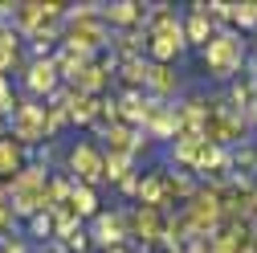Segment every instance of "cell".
<instances>
[{
	"instance_id": "28",
	"label": "cell",
	"mask_w": 257,
	"mask_h": 253,
	"mask_svg": "<svg viewBox=\"0 0 257 253\" xmlns=\"http://www.w3.org/2000/svg\"><path fill=\"white\" fill-rule=\"evenodd\" d=\"M0 253H29V245H25L21 237H9L5 245H0Z\"/></svg>"
},
{
	"instance_id": "17",
	"label": "cell",
	"mask_w": 257,
	"mask_h": 253,
	"mask_svg": "<svg viewBox=\"0 0 257 253\" xmlns=\"http://www.w3.org/2000/svg\"><path fill=\"white\" fill-rule=\"evenodd\" d=\"M135 200L139 208H159L164 212L168 200H164V172H151V176H139V188H135Z\"/></svg>"
},
{
	"instance_id": "22",
	"label": "cell",
	"mask_w": 257,
	"mask_h": 253,
	"mask_svg": "<svg viewBox=\"0 0 257 253\" xmlns=\"http://www.w3.org/2000/svg\"><path fill=\"white\" fill-rule=\"evenodd\" d=\"M114 70H118V78H122L126 86H131V90H143L151 61H147V57H131V61H114Z\"/></svg>"
},
{
	"instance_id": "3",
	"label": "cell",
	"mask_w": 257,
	"mask_h": 253,
	"mask_svg": "<svg viewBox=\"0 0 257 253\" xmlns=\"http://www.w3.org/2000/svg\"><path fill=\"white\" fill-rule=\"evenodd\" d=\"M61 45L82 53V57H94L98 49L110 45V29L102 25V13L98 17H74V21H61Z\"/></svg>"
},
{
	"instance_id": "16",
	"label": "cell",
	"mask_w": 257,
	"mask_h": 253,
	"mask_svg": "<svg viewBox=\"0 0 257 253\" xmlns=\"http://www.w3.org/2000/svg\"><path fill=\"white\" fill-rule=\"evenodd\" d=\"M66 118L78 122V126H94V118H98V98L78 94V90L66 86Z\"/></svg>"
},
{
	"instance_id": "23",
	"label": "cell",
	"mask_w": 257,
	"mask_h": 253,
	"mask_svg": "<svg viewBox=\"0 0 257 253\" xmlns=\"http://www.w3.org/2000/svg\"><path fill=\"white\" fill-rule=\"evenodd\" d=\"M131 172H135V160H131V155H110V151L102 155V180H114V184H118V180L131 176Z\"/></svg>"
},
{
	"instance_id": "5",
	"label": "cell",
	"mask_w": 257,
	"mask_h": 253,
	"mask_svg": "<svg viewBox=\"0 0 257 253\" xmlns=\"http://www.w3.org/2000/svg\"><path fill=\"white\" fill-rule=\"evenodd\" d=\"M9 135L21 143V147H37L45 135V106L37 98H17L13 114H9Z\"/></svg>"
},
{
	"instance_id": "15",
	"label": "cell",
	"mask_w": 257,
	"mask_h": 253,
	"mask_svg": "<svg viewBox=\"0 0 257 253\" xmlns=\"http://www.w3.org/2000/svg\"><path fill=\"white\" fill-rule=\"evenodd\" d=\"M143 90H151V98L168 102V98H176V94H180V78H176V70H172V66H155V61H151Z\"/></svg>"
},
{
	"instance_id": "29",
	"label": "cell",
	"mask_w": 257,
	"mask_h": 253,
	"mask_svg": "<svg viewBox=\"0 0 257 253\" xmlns=\"http://www.w3.org/2000/svg\"><path fill=\"white\" fill-rule=\"evenodd\" d=\"M118 188H122L126 196H135V188H139V172H131V176H126V180H118Z\"/></svg>"
},
{
	"instance_id": "26",
	"label": "cell",
	"mask_w": 257,
	"mask_h": 253,
	"mask_svg": "<svg viewBox=\"0 0 257 253\" xmlns=\"http://www.w3.org/2000/svg\"><path fill=\"white\" fill-rule=\"evenodd\" d=\"M13 225H17L13 208H9V204H0V241H9V237H13Z\"/></svg>"
},
{
	"instance_id": "7",
	"label": "cell",
	"mask_w": 257,
	"mask_h": 253,
	"mask_svg": "<svg viewBox=\"0 0 257 253\" xmlns=\"http://www.w3.org/2000/svg\"><path fill=\"white\" fill-rule=\"evenodd\" d=\"M126 216V241H135V245H155L159 237H164V212L159 208H131V212H122Z\"/></svg>"
},
{
	"instance_id": "2",
	"label": "cell",
	"mask_w": 257,
	"mask_h": 253,
	"mask_svg": "<svg viewBox=\"0 0 257 253\" xmlns=\"http://www.w3.org/2000/svg\"><path fill=\"white\" fill-rule=\"evenodd\" d=\"M204 66L216 82H229L233 74H241L245 66V41L241 33H233V29H216V33L208 37L204 45Z\"/></svg>"
},
{
	"instance_id": "9",
	"label": "cell",
	"mask_w": 257,
	"mask_h": 253,
	"mask_svg": "<svg viewBox=\"0 0 257 253\" xmlns=\"http://www.w3.org/2000/svg\"><path fill=\"white\" fill-rule=\"evenodd\" d=\"M25 90H29V98H49V94L61 90V78H57L53 57H33V61L25 66Z\"/></svg>"
},
{
	"instance_id": "31",
	"label": "cell",
	"mask_w": 257,
	"mask_h": 253,
	"mask_svg": "<svg viewBox=\"0 0 257 253\" xmlns=\"http://www.w3.org/2000/svg\"><path fill=\"white\" fill-rule=\"evenodd\" d=\"M45 253H66V249H45Z\"/></svg>"
},
{
	"instance_id": "14",
	"label": "cell",
	"mask_w": 257,
	"mask_h": 253,
	"mask_svg": "<svg viewBox=\"0 0 257 253\" xmlns=\"http://www.w3.org/2000/svg\"><path fill=\"white\" fill-rule=\"evenodd\" d=\"M180 29H184V45H208V37L216 33V25L208 21V9H204V0H196V5L188 9V21H180Z\"/></svg>"
},
{
	"instance_id": "19",
	"label": "cell",
	"mask_w": 257,
	"mask_h": 253,
	"mask_svg": "<svg viewBox=\"0 0 257 253\" xmlns=\"http://www.w3.org/2000/svg\"><path fill=\"white\" fill-rule=\"evenodd\" d=\"M21 168H25V147H21L13 135H5V139H0V184L13 180Z\"/></svg>"
},
{
	"instance_id": "1",
	"label": "cell",
	"mask_w": 257,
	"mask_h": 253,
	"mask_svg": "<svg viewBox=\"0 0 257 253\" xmlns=\"http://www.w3.org/2000/svg\"><path fill=\"white\" fill-rule=\"evenodd\" d=\"M45 184L49 172L41 164H25L13 180H5V204L13 208V216H37L45 208Z\"/></svg>"
},
{
	"instance_id": "25",
	"label": "cell",
	"mask_w": 257,
	"mask_h": 253,
	"mask_svg": "<svg viewBox=\"0 0 257 253\" xmlns=\"http://www.w3.org/2000/svg\"><path fill=\"white\" fill-rule=\"evenodd\" d=\"M13 106H17V94H13L9 78H0V114H13Z\"/></svg>"
},
{
	"instance_id": "6",
	"label": "cell",
	"mask_w": 257,
	"mask_h": 253,
	"mask_svg": "<svg viewBox=\"0 0 257 253\" xmlns=\"http://www.w3.org/2000/svg\"><path fill=\"white\" fill-rule=\"evenodd\" d=\"M61 17H66V5H57V0H21V5L9 9V25L17 33H33V29L61 21Z\"/></svg>"
},
{
	"instance_id": "30",
	"label": "cell",
	"mask_w": 257,
	"mask_h": 253,
	"mask_svg": "<svg viewBox=\"0 0 257 253\" xmlns=\"http://www.w3.org/2000/svg\"><path fill=\"white\" fill-rule=\"evenodd\" d=\"M0 204H5V184H0Z\"/></svg>"
},
{
	"instance_id": "18",
	"label": "cell",
	"mask_w": 257,
	"mask_h": 253,
	"mask_svg": "<svg viewBox=\"0 0 257 253\" xmlns=\"http://www.w3.org/2000/svg\"><path fill=\"white\" fill-rule=\"evenodd\" d=\"M110 45H114V61H131V57H143L147 49V33L143 29H122V33H110Z\"/></svg>"
},
{
	"instance_id": "13",
	"label": "cell",
	"mask_w": 257,
	"mask_h": 253,
	"mask_svg": "<svg viewBox=\"0 0 257 253\" xmlns=\"http://www.w3.org/2000/svg\"><path fill=\"white\" fill-rule=\"evenodd\" d=\"M102 139H106V151L110 155H131V160L147 147V135L135 131V126H122V122H110L106 131H102Z\"/></svg>"
},
{
	"instance_id": "27",
	"label": "cell",
	"mask_w": 257,
	"mask_h": 253,
	"mask_svg": "<svg viewBox=\"0 0 257 253\" xmlns=\"http://www.w3.org/2000/svg\"><path fill=\"white\" fill-rule=\"evenodd\" d=\"M29 220H33V237H49V233H53V220H49L45 212H37V216H29Z\"/></svg>"
},
{
	"instance_id": "12",
	"label": "cell",
	"mask_w": 257,
	"mask_h": 253,
	"mask_svg": "<svg viewBox=\"0 0 257 253\" xmlns=\"http://www.w3.org/2000/svg\"><path fill=\"white\" fill-rule=\"evenodd\" d=\"M86 237L110 253L114 245L126 241V216H122V212H98V216L90 220V233H86Z\"/></svg>"
},
{
	"instance_id": "20",
	"label": "cell",
	"mask_w": 257,
	"mask_h": 253,
	"mask_svg": "<svg viewBox=\"0 0 257 253\" xmlns=\"http://www.w3.org/2000/svg\"><path fill=\"white\" fill-rule=\"evenodd\" d=\"M196 196V180H192L188 172H164V200L172 204V200H192Z\"/></svg>"
},
{
	"instance_id": "11",
	"label": "cell",
	"mask_w": 257,
	"mask_h": 253,
	"mask_svg": "<svg viewBox=\"0 0 257 253\" xmlns=\"http://www.w3.org/2000/svg\"><path fill=\"white\" fill-rule=\"evenodd\" d=\"M147 21V5L139 0H114V5H102V25L110 33H122V29H143Z\"/></svg>"
},
{
	"instance_id": "21",
	"label": "cell",
	"mask_w": 257,
	"mask_h": 253,
	"mask_svg": "<svg viewBox=\"0 0 257 253\" xmlns=\"http://www.w3.org/2000/svg\"><path fill=\"white\" fill-rule=\"evenodd\" d=\"M70 212H74L78 220H82V216H90V220L98 216V196H94L90 184H74V188H70Z\"/></svg>"
},
{
	"instance_id": "24",
	"label": "cell",
	"mask_w": 257,
	"mask_h": 253,
	"mask_svg": "<svg viewBox=\"0 0 257 253\" xmlns=\"http://www.w3.org/2000/svg\"><path fill=\"white\" fill-rule=\"evenodd\" d=\"M233 33H245V29H257V0H245V5H233Z\"/></svg>"
},
{
	"instance_id": "8",
	"label": "cell",
	"mask_w": 257,
	"mask_h": 253,
	"mask_svg": "<svg viewBox=\"0 0 257 253\" xmlns=\"http://www.w3.org/2000/svg\"><path fill=\"white\" fill-rule=\"evenodd\" d=\"M114 82V57H106V61H86V66L70 78V90H78V94H90V98H102V90Z\"/></svg>"
},
{
	"instance_id": "32",
	"label": "cell",
	"mask_w": 257,
	"mask_h": 253,
	"mask_svg": "<svg viewBox=\"0 0 257 253\" xmlns=\"http://www.w3.org/2000/svg\"><path fill=\"white\" fill-rule=\"evenodd\" d=\"M253 249H257V241H253Z\"/></svg>"
},
{
	"instance_id": "4",
	"label": "cell",
	"mask_w": 257,
	"mask_h": 253,
	"mask_svg": "<svg viewBox=\"0 0 257 253\" xmlns=\"http://www.w3.org/2000/svg\"><path fill=\"white\" fill-rule=\"evenodd\" d=\"M184 225L196 233V237H208V233H216L220 229V220H224V212H220V196H216V188L208 184V188H196V196L192 200H184Z\"/></svg>"
},
{
	"instance_id": "10",
	"label": "cell",
	"mask_w": 257,
	"mask_h": 253,
	"mask_svg": "<svg viewBox=\"0 0 257 253\" xmlns=\"http://www.w3.org/2000/svg\"><path fill=\"white\" fill-rule=\"evenodd\" d=\"M70 172H74V184H102V151L94 143H74L70 147Z\"/></svg>"
}]
</instances>
